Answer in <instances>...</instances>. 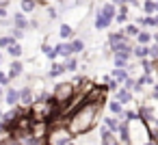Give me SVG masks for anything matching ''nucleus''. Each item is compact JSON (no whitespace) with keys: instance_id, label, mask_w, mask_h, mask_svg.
<instances>
[{"instance_id":"0eeeda50","label":"nucleus","mask_w":158,"mask_h":145,"mask_svg":"<svg viewBox=\"0 0 158 145\" xmlns=\"http://www.w3.org/2000/svg\"><path fill=\"white\" fill-rule=\"evenodd\" d=\"M5 102L9 106H18L20 104V89L15 87H5Z\"/></svg>"},{"instance_id":"39448f33","label":"nucleus","mask_w":158,"mask_h":145,"mask_svg":"<svg viewBox=\"0 0 158 145\" xmlns=\"http://www.w3.org/2000/svg\"><path fill=\"white\" fill-rule=\"evenodd\" d=\"M11 24H13L15 28H22V31H28V28H31V20H28L26 13H22V11H18L15 15H11Z\"/></svg>"},{"instance_id":"393cba45","label":"nucleus","mask_w":158,"mask_h":145,"mask_svg":"<svg viewBox=\"0 0 158 145\" xmlns=\"http://www.w3.org/2000/svg\"><path fill=\"white\" fill-rule=\"evenodd\" d=\"M63 65H65V72H76V69L80 67V63H78L76 56H67V59L63 61Z\"/></svg>"},{"instance_id":"4468645a","label":"nucleus","mask_w":158,"mask_h":145,"mask_svg":"<svg viewBox=\"0 0 158 145\" xmlns=\"http://www.w3.org/2000/svg\"><path fill=\"white\" fill-rule=\"evenodd\" d=\"M11 59H22V54H24V48H22V44L20 41H15V44H11L7 50H5Z\"/></svg>"},{"instance_id":"cd10ccee","label":"nucleus","mask_w":158,"mask_h":145,"mask_svg":"<svg viewBox=\"0 0 158 145\" xmlns=\"http://www.w3.org/2000/svg\"><path fill=\"white\" fill-rule=\"evenodd\" d=\"M123 39H128V37L123 35V31H113V33H108V44H119V41H123Z\"/></svg>"},{"instance_id":"864d4df0","label":"nucleus","mask_w":158,"mask_h":145,"mask_svg":"<svg viewBox=\"0 0 158 145\" xmlns=\"http://www.w3.org/2000/svg\"><path fill=\"white\" fill-rule=\"evenodd\" d=\"M156 128H158V119H156Z\"/></svg>"},{"instance_id":"37998d69","label":"nucleus","mask_w":158,"mask_h":145,"mask_svg":"<svg viewBox=\"0 0 158 145\" xmlns=\"http://www.w3.org/2000/svg\"><path fill=\"white\" fill-rule=\"evenodd\" d=\"M154 28H158V13H154Z\"/></svg>"},{"instance_id":"ea45409f","label":"nucleus","mask_w":158,"mask_h":145,"mask_svg":"<svg viewBox=\"0 0 158 145\" xmlns=\"http://www.w3.org/2000/svg\"><path fill=\"white\" fill-rule=\"evenodd\" d=\"M7 9H9V7H2V5H0V20H2V18H9V15H7Z\"/></svg>"},{"instance_id":"c9c22d12","label":"nucleus","mask_w":158,"mask_h":145,"mask_svg":"<svg viewBox=\"0 0 158 145\" xmlns=\"http://www.w3.org/2000/svg\"><path fill=\"white\" fill-rule=\"evenodd\" d=\"M121 117L126 121H139V113H134V110H121Z\"/></svg>"},{"instance_id":"603ef678","label":"nucleus","mask_w":158,"mask_h":145,"mask_svg":"<svg viewBox=\"0 0 158 145\" xmlns=\"http://www.w3.org/2000/svg\"><path fill=\"white\" fill-rule=\"evenodd\" d=\"M156 13H158V2H156Z\"/></svg>"},{"instance_id":"423d86ee","label":"nucleus","mask_w":158,"mask_h":145,"mask_svg":"<svg viewBox=\"0 0 158 145\" xmlns=\"http://www.w3.org/2000/svg\"><path fill=\"white\" fill-rule=\"evenodd\" d=\"M9 78L11 80H15V78H20L22 74H24V63H22V59H13L11 61V65H9Z\"/></svg>"},{"instance_id":"f704fd0d","label":"nucleus","mask_w":158,"mask_h":145,"mask_svg":"<svg viewBox=\"0 0 158 145\" xmlns=\"http://www.w3.org/2000/svg\"><path fill=\"white\" fill-rule=\"evenodd\" d=\"M152 115H154L152 106H141V108H139V117H143V119H152Z\"/></svg>"},{"instance_id":"473e14b6","label":"nucleus","mask_w":158,"mask_h":145,"mask_svg":"<svg viewBox=\"0 0 158 145\" xmlns=\"http://www.w3.org/2000/svg\"><path fill=\"white\" fill-rule=\"evenodd\" d=\"M154 61H149V59H141V69H143V74H152L154 72Z\"/></svg>"},{"instance_id":"f3484780","label":"nucleus","mask_w":158,"mask_h":145,"mask_svg":"<svg viewBox=\"0 0 158 145\" xmlns=\"http://www.w3.org/2000/svg\"><path fill=\"white\" fill-rule=\"evenodd\" d=\"M102 145H119V141L115 139V132H110L108 128H102Z\"/></svg>"},{"instance_id":"09e8293b","label":"nucleus","mask_w":158,"mask_h":145,"mask_svg":"<svg viewBox=\"0 0 158 145\" xmlns=\"http://www.w3.org/2000/svg\"><path fill=\"white\" fill-rule=\"evenodd\" d=\"M0 65H2V52H0Z\"/></svg>"},{"instance_id":"bb28decb","label":"nucleus","mask_w":158,"mask_h":145,"mask_svg":"<svg viewBox=\"0 0 158 145\" xmlns=\"http://www.w3.org/2000/svg\"><path fill=\"white\" fill-rule=\"evenodd\" d=\"M139 31H141V28H139L134 22H132V24H123V35H126L128 39H130V37H136V35H139Z\"/></svg>"},{"instance_id":"79ce46f5","label":"nucleus","mask_w":158,"mask_h":145,"mask_svg":"<svg viewBox=\"0 0 158 145\" xmlns=\"http://www.w3.org/2000/svg\"><path fill=\"white\" fill-rule=\"evenodd\" d=\"M152 97L158 100V85H154V91H152Z\"/></svg>"},{"instance_id":"9d476101","label":"nucleus","mask_w":158,"mask_h":145,"mask_svg":"<svg viewBox=\"0 0 158 145\" xmlns=\"http://www.w3.org/2000/svg\"><path fill=\"white\" fill-rule=\"evenodd\" d=\"M67 44H69V52H72V56H78V54L85 52V41H82L80 37H74V39L67 41Z\"/></svg>"},{"instance_id":"c756f323","label":"nucleus","mask_w":158,"mask_h":145,"mask_svg":"<svg viewBox=\"0 0 158 145\" xmlns=\"http://www.w3.org/2000/svg\"><path fill=\"white\" fill-rule=\"evenodd\" d=\"M11 44H15V39L9 35V33H5V35H0V50H7Z\"/></svg>"},{"instance_id":"412c9836","label":"nucleus","mask_w":158,"mask_h":145,"mask_svg":"<svg viewBox=\"0 0 158 145\" xmlns=\"http://www.w3.org/2000/svg\"><path fill=\"white\" fill-rule=\"evenodd\" d=\"M41 52H44V56H48L50 61H56V56H59V54H56V50H54V46H50L48 41H44V44H41Z\"/></svg>"},{"instance_id":"ddd939ff","label":"nucleus","mask_w":158,"mask_h":145,"mask_svg":"<svg viewBox=\"0 0 158 145\" xmlns=\"http://www.w3.org/2000/svg\"><path fill=\"white\" fill-rule=\"evenodd\" d=\"M128 123L130 121H119V130H117V134H119V141L121 143H130V128H128Z\"/></svg>"},{"instance_id":"72a5a7b5","label":"nucleus","mask_w":158,"mask_h":145,"mask_svg":"<svg viewBox=\"0 0 158 145\" xmlns=\"http://www.w3.org/2000/svg\"><path fill=\"white\" fill-rule=\"evenodd\" d=\"M108 110L113 113V115H121V102H117V100H113V102H108Z\"/></svg>"},{"instance_id":"a19ab883","label":"nucleus","mask_w":158,"mask_h":145,"mask_svg":"<svg viewBox=\"0 0 158 145\" xmlns=\"http://www.w3.org/2000/svg\"><path fill=\"white\" fill-rule=\"evenodd\" d=\"M141 2L143 0H128V5H132V7H141Z\"/></svg>"},{"instance_id":"4c0bfd02","label":"nucleus","mask_w":158,"mask_h":145,"mask_svg":"<svg viewBox=\"0 0 158 145\" xmlns=\"http://www.w3.org/2000/svg\"><path fill=\"white\" fill-rule=\"evenodd\" d=\"M9 82H11V78H9V74H7V72H2V69H0V87H9Z\"/></svg>"},{"instance_id":"f03ea898","label":"nucleus","mask_w":158,"mask_h":145,"mask_svg":"<svg viewBox=\"0 0 158 145\" xmlns=\"http://www.w3.org/2000/svg\"><path fill=\"white\" fill-rule=\"evenodd\" d=\"M74 95H76L74 82H59V85L54 87V91H52V97L56 100V104L61 106V110L67 106V102L74 100Z\"/></svg>"},{"instance_id":"49530a36","label":"nucleus","mask_w":158,"mask_h":145,"mask_svg":"<svg viewBox=\"0 0 158 145\" xmlns=\"http://www.w3.org/2000/svg\"><path fill=\"white\" fill-rule=\"evenodd\" d=\"M82 2H87V0H74V5H82Z\"/></svg>"},{"instance_id":"a878e982","label":"nucleus","mask_w":158,"mask_h":145,"mask_svg":"<svg viewBox=\"0 0 158 145\" xmlns=\"http://www.w3.org/2000/svg\"><path fill=\"white\" fill-rule=\"evenodd\" d=\"M117 102L130 104V102H132V93H130L128 89H117Z\"/></svg>"},{"instance_id":"2f4dec72","label":"nucleus","mask_w":158,"mask_h":145,"mask_svg":"<svg viewBox=\"0 0 158 145\" xmlns=\"http://www.w3.org/2000/svg\"><path fill=\"white\" fill-rule=\"evenodd\" d=\"M113 63L115 67H130V56H113Z\"/></svg>"},{"instance_id":"4be33fe9","label":"nucleus","mask_w":158,"mask_h":145,"mask_svg":"<svg viewBox=\"0 0 158 145\" xmlns=\"http://www.w3.org/2000/svg\"><path fill=\"white\" fill-rule=\"evenodd\" d=\"M54 50H56V54H59L61 59H67V56H72V52H69V44H67V41H61V44H56V46H54Z\"/></svg>"},{"instance_id":"9b49d317","label":"nucleus","mask_w":158,"mask_h":145,"mask_svg":"<svg viewBox=\"0 0 158 145\" xmlns=\"http://www.w3.org/2000/svg\"><path fill=\"white\" fill-rule=\"evenodd\" d=\"M59 37H61L63 41H72V39L76 37V31H74L69 24H61V26H59Z\"/></svg>"},{"instance_id":"20e7f679","label":"nucleus","mask_w":158,"mask_h":145,"mask_svg":"<svg viewBox=\"0 0 158 145\" xmlns=\"http://www.w3.org/2000/svg\"><path fill=\"white\" fill-rule=\"evenodd\" d=\"M33 102H35V91H33V87H22V89H20V104H22V108H28Z\"/></svg>"},{"instance_id":"aec40b11","label":"nucleus","mask_w":158,"mask_h":145,"mask_svg":"<svg viewBox=\"0 0 158 145\" xmlns=\"http://www.w3.org/2000/svg\"><path fill=\"white\" fill-rule=\"evenodd\" d=\"M134 24L139 28H154V15H143V18H136Z\"/></svg>"},{"instance_id":"a18cd8bd","label":"nucleus","mask_w":158,"mask_h":145,"mask_svg":"<svg viewBox=\"0 0 158 145\" xmlns=\"http://www.w3.org/2000/svg\"><path fill=\"white\" fill-rule=\"evenodd\" d=\"M5 97V87H0V100Z\"/></svg>"},{"instance_id":"7ed1b4c3","label":"nucleus","mask_w":158,"mask_h":145,"mask_svg":"<svg viewBox=\"0 0 158 145\" xmlns=\"http://www.w3.org/2000/svg\"><path fill=\"white\" fill-rule=\"evenodd\" d=\"M50 145H67L72 141V134L65 126H52L50 128Z\"/></svg>"},{"instance_id":"8fccbe9b","label":"nucleus","mask_w":158,"mask_h":145,"mask_svg":"<svg viewBox=\"0 0 158 145\" xmlns=\"http://www.w3.org/2000/svg\"><path fill=\"white\" fill-rule=\"evenodd\" d=\"M0 115H2V104H0Z\"/></svg>"},{"instance_id":"f257e3e1","label":"nucleus","mask_w":158,"mask_h":145,"mask_svg":"<svg viewBox=\"0 0 158 145\" xmlns=\"http://www.w3.org/2000/svg\"><path fill=\"white\" fill-rule=\"evenodd\" d=\"M98 108H100V104H93V102H85V100H82V102L74 108V113L67 115V123H65V128L69 130V134L76 136V134H85V132H89V130L95 126Z\"/></svg>"},{"instance_id":"f8f14e48","label":"nucleus","mask_w":158,"mask_h":145,"mask_svg":"<svg viewBox=\"0 0 158 145\" xmlns=\"http://www.w3.org/2000/svg\"><path fill=\"white\" fill-rule=\"evenodd\" d=\"M152 41H154V33H149L147 28H141L139 35H136V44H141V46H149Z\"/></svg>"},{"instance_id":"c03bdc74","label":"nucleus","mask_w":158,"mask_h":145,"mask_svg":"<svg viewBox=\"0 0 158 145\" xmlns=\"http://www.w3.org/2000/svg\"><path fill=\"white\" fill-rule=\"evenodd\" d=\"M145 145H158V141H154V139H152V141H147Z\"/></svg>"},{"instance_id":"dca6fc26","label":"nucleus","mask_w":158,"mask_h":145,"mask_svg":"<svg viewBox=\"0 0 158 145\" xmlns=\"http://www.w3.org/2000/svg\"><path fill=\"white\" fill-rule=\"evenodd\" d=\"M110 76H113L115 80H119V82H123V80L130 76V67H113V69H110Z\"/></svg>"},{"instance_id":"a211bd4d","label":"nucleus","mask_w":158,"mask_h":145,"mask_svg":"<svg viewBox=\"0 0 158 145\" xmlns=\"http://www.w3.org/2000/svg\"><path fill=\"white\" fill-rule=\"evenodd\" d=\"M115 22H117V24H128V5H119V7H117Z\"/></svg>"},{"instance_id":"5701e85b","label":"nucleus","mask_w":158,"mask_h":145,"mask_svg":"<svg viewBox=\"0 0 158 145\" xmlns=\"http://www.w3.org/2000/svg\"><path fill=\"white\" fill-rule=\"evenodd\" d=\"M35 9H37V2H35V0H20V11H22V13L28 15V13H33Z\"/></svg>"},{"instance_id":"c85d7f7f","label":"nucleus","mask_w":158,"mask_h":145,"mask_svg":"<svg viewBox=\"0 0 158 145\" xmlns=\"http://www.w3.org/2000/svg\"><path fill=\"white\" fill-rule=\"evenodd\" d=\"M104 128H108L110 132H117L119 130V119L117 117H106L104 119Z\"/></svg>"},{"instance_id":"7c9ffc66","label":"nucleus","mask_w":158,"mask_h":145,"mask_svg":"<svg viewBox=\"0 0 158 145\" xmlns=\"http://www.w3.org/2000/svg\"><path fill=\"white\" fill-rule=\"evenodd\" d=\"M9 35L15 39V41H22L24 37H26V31H22V28H15V26H11L9 28Z\"/></svg>"},{"instance_id":"2eb2a0df","label":"nucleus","mask_w":158,"mask_h":145,"mask_svg":"<svg viewBox=\"0 0 158 145\" xmlns=\"http://www.w3.org/2000/svg\"><path fill=\"white\" fill-rule=\"evenodd\" d=\"M63 74H65V65L52 61V65H50V69H48V78H59V76H63Z\"/></svg>"},{"instance_id":"3c124183","label":"nucleus","mask_w":158,"mask_h":145,"mask_svg":"<svg viewBox=\"0 0 158 145\" xmlns=\"http://www.w3.org/2000/svg\"><path fill=\"white\" fill-rule=\"evenodd\" d=\"M67 145H74V141H69V143H67Z\"/></svg>"},{"instance_id":"58836bf2","label":"nucleus","mask_w":158,"mask_h":145,"mask_svg":"<svg viewBox=\"0 0 158 145\" xmlns=\"http://www.w3.org/2000/svg\"><path fill=\"white\" fill-rule=\"evenodd\" d=\"M121 87H123V89H128V91H132V89H134V80H132V78L128 76V78H126V80L121 82Z\"/></svg>"},{"instance_id":"1a4fd4ad","label":"nucleus","mask_w":158,"mask_h":145,"mask_svg":"<svg viewBox=\"0 0 158 145\" xmlns=\"http://www.w3.org/2000/svg\"><path fill=\"white\" fill-rule=\"evenodd\" d=\"M98 11H100V13H102L104 18H108V20H113V22H115V15H117V7H115V5L110 2V0H108V2H104V5H102V7H100Z\"/></svg>"},{"instance_id":"de8ad7c7","label":"nucleus","mask_w":158,"mask_h":145,"mask_svg":"<svg viewBox=\"0 0 158 145\" xmlns=\"http://www.w3.org/2000/svg\"><path fill=\"white\" fill-rule=\"evenodd\" d=\"M154 44H158V33H154Z\"/></svg>"},{"instance_id":"b1692460","label":"nucleus","mask_w":158,"mask_h":145,"mask_svg":"<svg viewBox=\"0 0 158 145\" xmlns=\"http://www.w3.org/2000/svg\"><path fill=\"white\" fill-rule=\"evenodd\" d=\"M141 9L145 15H154L156 13V0H143L141 2Z\"/></svg>"},{"instance_id":"6ab92c4d","label":"nucleus","mask_w":158,"mask_h":145,"mask_svg":"<svg viewBox=\"0 0 158 145\" xmlns=\"http://www.w3.org/2000/svg\"><path fill=\"white\" fill-rule=\"evenodd\" d=\"M132 56H136V59H147V56H149V46H141V44L132 46Z\"/></svg>"},{"instance_id":"6e6552de","label":"nucleus","mask_w":158,"mask_h":145,"mask_svg":"<svg viewBox=\"0 0 158 145\" xmlns=\"http://www.w3.org/2000/svg\"><path fill=\"white\" fill-rule=\"evenodd\" d=\"M110 24H113V20L104 18L100 11L95 13V20H93V28H95V31H108V28H110Z\"/></svg>"},{"instance_id":"e433bc0d","label":"nucleus","mask_w":158,"mask_h":145,"mask_svg":"<svg viewBox=\"0 0 158 145\" xmlns=\"http://www.w3.org/2000/svg\"><path fill=\"white\" fill-rule=\"evenodd\" d=\"M46 15H48V20H50V22H54V20L59 18V9H56V7H48Z\"/></svg>"}]
</instances>
